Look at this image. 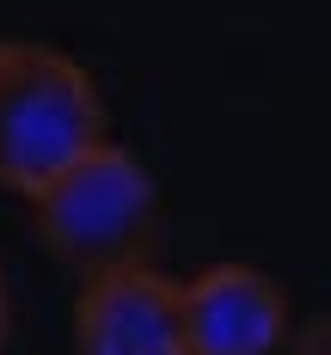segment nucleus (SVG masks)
<instances>
[{
	"instance_id": "obj_1",
	"label": "nucleus",
	"mask_w": 331,
	"mask_h": 355,
	"mask_svg": "<svg viewBox=\"0 0 331 355\" xmlns=\"http://www.w3.org/2000/svg\"><path fill=\"white\" fill-rule=\"evenodd\" d=\"M105 135V98L68 49L31 37L0 43V190L31 196Z\"/></svg>"
},
{
	"instance_id": "obj_2",
	"label": "nucleus",
	"mask_w": 331,
	"mask_h": 355,
	"mask_svg": "<svg viewBox=\"0 0 331 355\" xmlns=\"http://www.w3.org/2000/svg\"><path fill=\"white\" fill-rule=\"evenodd\" d=\"M31 220H37V239L62 263L92 276V270L135 263L153 251L160 190H153L142 159L105 135L86 153H74L43 190H31Z\"/></svg>"
},
{
	"instance_id": "obj_3",
	"label": "nucleus",
	"mask_w": 331,
	"mask_h": 355,
	"mask_svg": "<svg viewBox=\"0 0 331 355\" xmlns=\"http://www.w3.org/2000/svg\"><path fill=\"white\" fill-rule=\"evenodd\" d=\"M74 355H190L178 282L147 257L92 270L74 300Z\"/></svg>"
},
{
	"instance_id": "obj_4",
	"label": "nucleus",
	"mask_w": 331,
	"mask_h": 355,
	"mask_svg": "<svg viewBox=\"0 0 331 355\" xmlns=\"http://www.w3.org/2000/svg\"><path fill=\"white\" fill-rule=\"evenodd\" d=\"M190 355H276L289 337V294L252 263H215L178 282Z\"/></svg>"
},
{
	"instance_id": "obj_5",
	"label": "nucleus",
	"mask_w": 331,
	"mask_h": 355,
	"mask_svg": "<svg viewBox=\"0 0 331 355\" xmlns=\"http://www.w3.org/2000/svg\"><path fill=\"white\" fill-rule=\"evenodd\" d=\"M282 343H289V355H331V319H325V313H313L300 331L289 324V337H282Z\"/></svg>"
},
{
	"instance_id": "obj_6",
	"label": "nucleus",
	"mask_w": 331,
	"mask_h": 355,
	"mask_svg": "<svg viewBox=\"0 0 331 355\" xmlns=\"http://www.w3.org/2000/svg\"><path fill=\"white\" fill-rule=\"evenodd\" d=\"M6 337H12V288L0 276V355H6Z\"/></svg>"
}]
</instances>
